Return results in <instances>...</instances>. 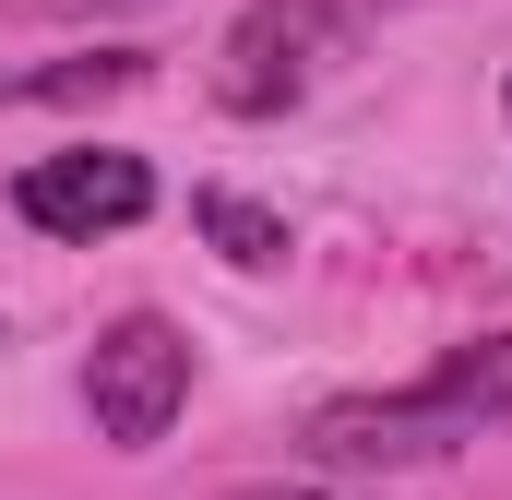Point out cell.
I'll return each instance as SVG.
<instances>
[{
	"label": "cell",
	"instance_id": "1",
	"mask_svg": "<svg viewBox=\"0 0 512 500\" xmlns=\"http://www.w3.org/2000/svg\"><path fill=\"white\" fill-rule=\"evenodd\" d=\"M501 417H512V334H477V346H441L393 393H334L310 417V453L334 477H393V465H453Z\"/></svg>",
	"mask_w": 512,
	"mask_h": 500
},
{
	"label": "cell",
	"instance_id": "2",
	"mask_svg": "<svg viewBox=\"0 0 512 500\" xmlns=\"http://www.w3.org/2000/svg\"><path fill=\"white\" fill-rule=\"evenodd\" d=\"M382 12H405V0H251V12L227 24V48H215V96H227L239 120H286Z\"/></svg>",
	"mask_w": 512,
	"mask_h": 500
},
{
	"label": "cell",
	"instance_id": "3",
	"mask_svg": "<svg viewBox=\"0 0 512 500\" xmlns=\"http://www.w3.org/2000/svg\"><path fill=\"white\" fill-rule=\"evenodd\" d=\"M179 405H191V334H179L167 310L108 322V334H96V358H84V417H96V441L155 453V441L179 429Z\"/></svg>",
	"mask_w": 512,
	"mask_h": 500
},
{
	"label": "cell",
	"instance_id": "4",
	"mask_svg": "<svg viewBox=\"0 0 512 500\" xmlns=\"http://www.w3.org/2000/svg\"><path fill=\"white\" fill-rule=\"evenodd\" d=\"M12 215L36 227V239H120L155 215V167L120 155V143H72V155H36L24 179H12Z\"/></svg>",
	"mask_w": 512,
	"mask_h": 500
},
{
	"label": "cell",
	"instance_id": "5",
	"mask_svg": "<svg viewBox=\"0 0 512 500\" xmlns=\"http://www.w3.org/2000/svg\"><path fill=\"white\" fill-rule=\"evenodd\" d=\"M191 227L227 250L239 274H274V262H286V215H274V203H251V191H191Z\"/></svg>",
	"mask_w": 512,
	"mask_h": 500
},
{
	"label": "cell",
	"instance_id": "6",
	"mask_svg": "<svg viewBox=\"0 0 512 500\" xmlns=\"http://www.w3.org/2000/svg\"><path fill=\"white\" fill-rule=\"evenodd\" d=\"M239 500H334V489H239Z\"/></svg>",
	"mask_w": 512,
	"mask_h": 500
}]
</instances>
